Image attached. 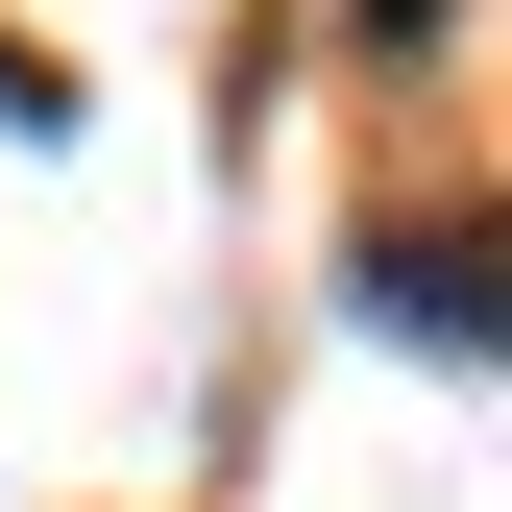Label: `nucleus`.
Masks as SVG:
<instances>
[{"label": "nucleus", "mask_w": 512, "mask_h": 512, "mask_svg": "<svg viewBox=\"0 0 512 512\" xmlns=\"http://www.w3.org/2000/svg\"><path fill=\"white\" fill-rule=\"evenodd\" d=\"M0 122H25V147H49V122H74V74H49L25 25H0Z\"/></svg>", "instance_id": "nucleus-2"}, {"label": "nucleus", "mask_w": 512, "mask_h": 512, "mask_svg": "<svg viewBox=\"0 0 512 512\" xmlns=\"http://www.w3.org/2000/svg\"><path fill=\"white\" fill-rule=\"evenodd\" d=\"M366 317L439 342V366H488V244H464V220H439V244H366Z\"/></svg>", "instance_id": "nucleus-1"}]
</instances>
